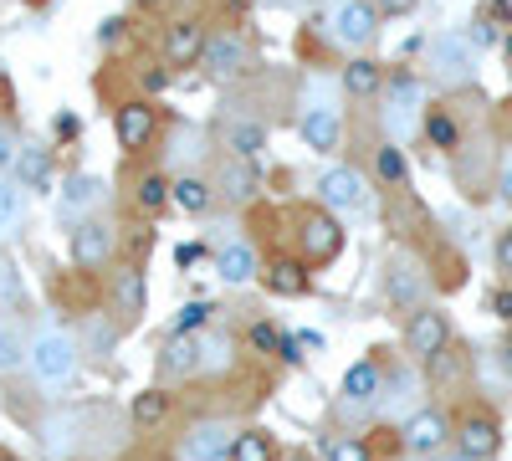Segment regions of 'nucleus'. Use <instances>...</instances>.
<instances>
[{"mask_svg": "<svg viewBox=\"0 0 512 461\" xmlns=\"http://www.w3.org/2000/svg\"><path fill=\"white\" fill-rule=\"evenodd\" d=\"M236 446V426L226 421H200L190 436H185V461H226Z\"/></svg>", "mask_w": 512, "mask_h": 461, "instance_id": "11", "label": "nucleus"}, {"mask_svg": "<svg viewBox=\"0 0 512 461\" xmlns=\"http://www.w3.org/2000/svg\"><path fill=\"white\" fill-rule=\"evenodd\" d=\"M384 292H390V303H395L400 313H415V308H425V292H431V282H425V272H420L415 257H395V262H390V277H384Z\"/></svg>", "mask_w": 512, "mask_h": 461, "instance_id": "7", "label": "nucleus"}, {"mask_svg": "<svg viewBox=\"0 0 512 461\" xmlns=\"http://www.w3.org/2000/svg\"><path fill=\"white\" fill-rule=\"evenodd\" d=\"M374 11H384V16H410L415 0H374Z\"/></svg>", "mask_w": 512, "mask_h": 461, "instance_id": "43", "label": "nucleus"}, {"mask_svg": "<svg viewBox=\"0 0 512 461\" xmlns=\"http://www.w3.org/2000/svg\"><path fill=\"white\" fill-rule=\"evenodd\" d=\"M164 82H169L164 72H144V88H149V93H159V88H164Z\"/></svg>", "mask_w": 512, "mask_h": 461, "instance_id": "46", "label": "nucleus"}, {"mask_svg": "<svg viewBox=\"0 0 512 461\" xmlns=\"http://www.w3.org/2000/svg\"><path fill=\"white\" fill-rule=\"evenodd\" d=\"M328 461H369L364 441H328Z\"/></svg>", "mask_w": 512, "mask_h": 461, "instance_id": "35", "label": "nucleus"}, {"mask_svg": "<svg viewBox=\"0 0 512 461\" xmlns=\"http://www.w3.org/2000/svg\"><path fill=\"white\" fill-rule=\"evenodd\" d=\"M16 154H21L16 134H11V129H0V170H11V164H16Z\"/></svg>", "mask_w": 512, "mask_h": 461, "instance_id": "38", "label": "nucleus"}, {"mask_svg": "<svg viewBox=\"0 0 512 461\" xmlns=\"http://www.w3.org/2000/svg\"><path fill=\"white\" fill-rule=\"evenodd\" d=\"M144 6H154V0H144Z\"/></svg>", "mask_w": 512, "mask_h": 461, "instance_id": "48", "label": "nucleus"}, {"mask_svg": "<svg viewBox=\"0 0 512 461\" xmlns=\"http://www.w3.org/2000/svg\"><path fill=\"white\" fill-rule=\"evenodd\" d=\"M425 134H431V144H436V149H461V129H456V118H451V113H441V108H431V118H425Z\"/></svg>", "mask_w": 512, "mask_h": 461, "instance_id": "30", "label": "nucleus"}, {"mask_svg": "<svg viewBox=\"0 0 512 461\" xmlns=\"http://www.w3.org/2000/svg\"><path fill=\"white\" fill-rule=\"evenodd\" d=\"M379 31V11H374V0H338V11H333V36L344 41V47H369Z\"/></svg>", "mask_w": 512, "mask_h": 461, "instance_id": "6", "label": "nucleus"}, {"mask_svg": "<svg viewBox=\"0 0 512 461\" xmlns=\"http://www.w3.org/2000/svg\"><path fill=\"white\" fill-rule=\"evenodd\" d=\"M0 298H21V277L6 257H0Z\"/></svg>", "mask_w": 512, "mask_h": 461, "instance_id": "37", "label": "nucleus"}, {"mask_svg": "<svg viewBox=\"0 0 512 461\" xmlns=\"http://www.w3.org/2000/svg\"><path fill=\"white\" fill-rule=\"evenodd\" d=\"M507 62H512V31H507Z\"/></svg>", "mask_w": 512, "mask_h": 461, "instance_id": "47", "label": "nucleus"}, {"mask_svg": "<svg viewBox=\"0 0 512 461\" xmlns=\"http://www.w3.org/2000/svg\"><path fill=\"white\" fill-rule=\"evenodd\" d=\"M16 164H21V180H26V185H36V190L52 180V159L41 154V149H21V154H16Z\"/></svg>", "mask_w": 512, "mask_h": 461, "instance_id": "31", "label": "nucleus"}, {"mask_svg": "<svg viewBox=\"0 0 512 461\" xmlns=\"http://www.w3.org/2000/svg\"><path fill=\"white\" fill-rule=\"evenodd\" d=\"M492 257H497V267H502V272H512V231H502V236H497Z\"/></svg>", "mask_w": 512, "mask_h": 461, "instance_id": "41", "label": "nucleus"}, {"mask_svg": "<svg viewBox=\"0 0 512 461\" xmlns=\"http://www.w3.org/2000/svg\"><path fill=\"white\" fill-rule=\"evenodd\" d=\"M420 118V82L410 72H395V93H390V108H384V129L395 139H405Z\"/></svg>", "mask_w": 512, "mask_h": 461, "instance_id": "10", "label": "nucleus"}, {"mask_svg": "<svg viewBox=\"0 0 512 461\" xmlns=\"http://www.w3.org/2000/svg\"><path fill=\"white\" fill-rule=\"evenodd\" d=\"M113 303L134 318V313H144V277L134 272V267H123L118 277H113Z\"/></svg>", "mask_w": 512, "mask_h": 461, "instance_id": "25", "label": "nucleus"}, {"mask_svg": "<svg viewBox=\"0 0 512 461\" xmlns=\"http://www.w3.org/2000/svg\"><path fill=\"white\" fill-rule=\"evenodd\" d=\"M205 318H210V303H190V308H180L175 328H180V333H200V328H205Z\"/></svg>", "mask_w": 512, "mask_h": 461, "instance_id": "34", "label": "nucleus"}, {"mask_svg": "<svg viewBox=\"0 0 512 461\" xmlns=\"http://www.w3.org/2000/svg\"><path fill=\"white\" fill-rule=\"evenodd\" d=\"M31 369L41 374V380H72V369H77V344H72V333L62 328H41L36 339H31Z\"/></svg>", "mask_w": 512, "mask_h": 461, "instance_id": "1", "label": "nucleus"}, {"mask_svg": "<svg viewBox=\"0 0 512 461\" xmlns=\"http://www.w3.org/2000/svg\"><path fill=\"white\" fill-rule=\"evenodd\" d=\"M405 451L410 456H436L446 441H451V421L441 410H410V421H405Z\"/></svg>", "mask_w": 512, "mask_h": 461, "instance_id": "9", "label": "nucleus"}, {"mask_svg": "<svg viewBox=\"0 0 512 461\" xmlns=\"http://www.w3.org/2000/svg\"><path fill=\"white\" fill-rule=\"evenodd\" d=\"M297 134H303V144L318 149V154L338 149V108H333L328 93H318V88L308 93V108H303V118H297Z\"/></svg>", "mask_w": 512, "mask_h": 461, "instance_id": "4", "label": "nucleus"}, {"mask_svg": "<svg viewBox=\"0 0 512 461\" xmlns=\"http://www.w3.org/2000/svg\"><path fill=\"white\" fill-rule=\"evenodd\" d=\"M169 200H175L180 211H190V216H205V211H210V200H216V190H210L200 175H185V180L169 185Z\"/></svg>", "mask_w": 512, "mask_h": 461, "instance_id": "20", "label": "nucleus"}, {"mask_svg": "<svg viewBox=\"0 0 512 461\" xmlns=\"http://www.w3.org/2000/svg\"><path fill=\"white\" fill-rule=\"evenodd\" d=\"M164 415H169V395H164V390L134 395V421H139V426H164Z\"/></svg>", "mask_w": 512, "mask_h": 461, "instance_id": "29", "label": "nucleus"}, {"mask_svg": "<svg viewBox=\"0 0 512 461\" xmlns=\"http://www.w3.org/2000/svg\"><path fill=\"white\" fill-rule=\"evenodd\" d=\"M226 144H231L241 159H251L256 149L267 144V129H262L256 118H226Z\"/></svg>", "mask_w": 512, "mask_h": 461, "instance_id": "22", "label": "nucleus"}, {"mask_svg": "<svg viewBox=\"0 0 512 461\" xmlns=\"http://www.w3.org/2000/svg\"><path fill=\"white\" fill-rule=\"evenodd\" d=\"M0 461H11V456H0Z\"/></svg>", "mask_w": 512, "mask_h": 461, "instance_id": "49", "label": "nucleus"}, {"mask_svg": "<svg viewBox=\"0 0 512 461\" xmlns=\"http://www.w3.org/2000/svg\"><path fill=\"white\" fill-rule=\"evenodd\" d=\"M374 175H379L384 185H405V175H410V164H405L400 144H379V149H374Z\"/></svg>", "mask_w": 512, "mask_h": 461, "instance_id": "27", "label": "nucleus"}, {"mask_svg": "<svg viewBox=\"0 0 512 461\" xmlns=\"http://www.w3.org/2000/svg\"><path fill=\"white\" fill-rule=\"evenodd\" d=\"M344 88H349L354 98H369V93L379 88V67H374L369 57H354V62L344 67Z\"/></svg>", "mask_w": 512, "mask_h": 461, "instance_id": "28", "label": "nucleus"}, {"mask_svg": "<svg viewBox=\"0 0 512 461\" xmlns=\"http://www.w3.org/2000/svg\"><path fill=\"white\" fill-rule=\"evenodd\" d=\"M98 200H103V180L98 175H77L62 190V216H77V211H88V205H98Z\"/></svg>", "mask_w": 512, "mask_h": 461, "instance_id": "23", "label": "nucleus"}, {"mask_svg": "<svg viewBox=\"0 0 512 461\" xmlns=\"http://www.w3.org/2000/svg\"><path fill=\"white\" fill-rule=\"evenodd\" d=\"M297 236H303V251L313 262H328V257L344 251V226H338L333 216H318V211L303 216V231H297Z\"/></svg>", "mask_w": 512, "mask_h": 461, "instance_id": "13", "label": "nucleus"}, {"mask_svg": "<svg viewBox=\"0 0 512 461\" xmlns=\"http://www.w3.org/2000/svg\"><path fill=\"white\" fill-rule=\"evenodd\" d=\"M318 200L328 205V211H369V185L359 180V170H328L318 180Z\"/></svg>", "mask_w": 512, "mask_h": 461, "instance_id": "8", "label": "nucleus"}, {"mask_svg": "<svg viewBox=\"0 0 512 461\" xmlns=\"http://www.w3.org/2000/svg\"><path fill=\"white\" fill-rule=\"evenodd\" d=\"M164 200H169V185H164L159 175H144V180H139V205H144V211H159Z\"/></svg>", "mask_w": 512, "mask_h": 461, "instance_id": "33", "label": "nucleus"}, {"mask_svg": "<svg viewBox=\"0 0 512 461\" xmlns=\"http://www.w3.org/2000/svg\"><path fill=\"white\" fill-rule=\"evenodd\" d=\"M446 339H451V323H446V313H441V308H415V313H410L405 344H410V354H415V359L431 364V359L446 349Z\"/></svg>", "mask_w": 512, "mask_h": 461, "instance_id": "5", "label": "nucleus"}, {"mask_svg": "<svg viewBox=\"0 0 512 461\" xmlns=\"http://www.w3.org/2000/svg\"><path fill=\"white\" fill-rule=\"evenodd\" d=\"M241 62H246V52H241V41H236V36H216V41H205V72L231 77Z\"/></svg>", "mask_w": 512, "mask_h": 461, "instance_id": "21", "label": "nucleus"}, {"mask_svg": "<svg viewBox=\"0 0 512 461\" xmlns=\"http://www.w3.org/2000/svg\"><path fill=\"white\" fill-rule=\"evenodd\" d=\"M492 41H497V31H492V26L477 16V26H472V47H492Z\"/></svg>", "mask_w": 512, "mask_h": 461, "instance_id": "44", "label": "nucleus"}, {"mask_svg": "<svg viewBox=\"0 0 512 461\" xmlns=\"http://www.w3.org/2000/svg\"><path fill=\"white\" fill-rule=\"evenodd\" d=\"M221 195H231V200H246V195H251V175L231 164V170H226V190H221Z\"/></svg>", "mask_w": 512, "mask_h": 461, "instance_id": "36", "label": "nucleus"}, {"mask_svg": "<svg viewBox=\"0 0 512 461\" xmlns=\"http://www.w3.org/2000/svg\"><path fill=\"white\" fill-rule=\"evenodd\" d=\"M431 67H436V77H446V82H472V72H477V47H472V36L441 31V36L431 41Z\"/></svg>", "mask_w": 512, "mask_h": 461, "instance_id": "3", "label": "nucleus"}, {"mask_svg": "<svg viewBox=\"0 0 512 461\" xmlns=\"http://www.w3.org/2000/svg\"><path fill=\"white\" fill-rule=\"evenodd\" d=\"M164 57L169 62H195V57H205V31L195 26V21H175L169 26V36H164Z\"/></svg>", "mask_w": 512, "mask_h": 461, "instance_id": "16", "label": "nucleus"}, {"mask_svg": "<svg viewBox=\"0 0 512 461\" xmlns=\"http://www.w3.org/2000/svg\"><path fill=\"white\" fill-rule=\"evenodd\" d=\"M231 461H277V446H272L267 431H236Z\"/></svg>", "mask_w": 512, "mask_h": 461, "instance_id": "26", "label": "nucleus"}, {"mask_svg": "<svg viewBox=\"0 0 512 461\" xmlns=\"http://www.w3.org/2000/svg\"><path fill=\"white\" fill-rule=\"evenodd\" d=\"M26 359H31V339L21 333V323L0 318V374H16Z\"/></svg>", "mask_w": 512, "mask_h": 461, "instance_id": "18", "label": "nucleus"}, {"mask_svg": "<svg viewBox=\"0 0 512 461\" xmlns=\"http://www.w3.org/2000/svg\"><path fill=\"white\" fill-rule=\"evenodd\" d=\"M379 390H384V374H379L374 359H359V364L344 374V395H349V405H374Z\"/></svg>", "mask_w": 512, "mask_h": 461, "instance_id": "17", "label": "nucleus"}, {"mask_svg": "<svg viewBox=\"0 0 512 461\" xmlns=\"http://www.w3.org/2000/svg\"><path fill=\"white\" fill-rule=\"evenodd\" d=\"M113 257V226L108 221H82L72 231V262L77 267H103Z\"/></svg>", "mask_w": 512, "mask_h": 461, "instance_id": "12", "label": "nucleus"}, {"mask_svg": "<svg viewBox=\"0 0 512 461\" xmlns=\"http://www.w3.org/2000/svg\"><path fill=\"white\" fill-rule=\"evenodd\" d=\"M492 308H497V318H512V292H507V287L492 292Z\"/></svg>", "mask_w": 512, "mask_h": 461, "instance_id": "45", "label": "nucleus"}, {"mask_svg": "<svg viewBox=\"0 0 512 461\" xmlns=\"http://www.w3.org/2000/svg\"><path fill=\"white\" fill-rule=\"evenodd\" d=\"M16 221H21V185H11L0 175V236H11Z\"/></svg>", "mask_w": 512, "mask_h": 461, "instance_id": "32", "label": "nucleus"}, {"mask_svg": "<svg viewBox=\"0 0 512 461\" xmlns=\"http://www.w3.org/2000/svg\"><path fill=\"white\" fill-rule=\"evenodd\" d=\"M205 369H226V339H205Z\"/></svg>", "mask_w": 512, "mask_h": 461, "instance_id": "39", "label": "nucleus"}, {"mask_svg": "<svg viewBox=\"0 0 512 461\" xmlns=\"http://www.w3.org/2000/svg\"><path fill=\"white\" fill-rule=\"evenodd\" d=\"M497 195H502V200L512 205V154L502 159V170H497Z\"/></svg>", "mask_w": 512, "mask_h": 461, "instance_id": "42", "label": "nucleus"}, {"mask_svg": "<svg viewBox=\"0 0 512 461\" xmlns=\"http://www.w3.org/2000/svg\"><path fill=\"white\" fill-rule=\"evenodd\" d=\"M154 139V108L149 103H123L118 108V144L123 149H144Z\"/></svg>", "mask_w": 512, "mask_h": 461, "instance_id": "15", "label": "nucleus"}, {"mask_svg": "<svg viewBox=\"0 0 512 461\" xmlns=\"http://www.w3.org/2000/svg\"><path fill=\"white\" fill-rule=\"evenodd\" d=\"M251 344H256V349H277L282 339H277V328H272V323H256V328H251Z\"/></svg>", "mask_w": 512, "mask_h": 461, "instance_id": "40", "label": "nucleus"}, {"mask_svg": "<svg viewBox=\"0 0 512 461\" xmlns=\"http://www.w3.org/2000/svg\"><path fill=\"white\" fill-rule=\"evenodd\" d=\"M451 436H456V451L466 461H492L497 446H502V426H497V415H487V410H466Z\"/></svg>", "mask_w": 512, "mask_h": 461, "instance_id": "2", "label": "nucleus"}, {"mask_svg": "<svg viewBox=\"0 0 512 461\" xmlns=\"http://www.w3.org/2000/svg\"><path fill=\"white\" fill-rule=\"evenodd\" d=\"M267 287L277 292V298H303V292H308L303 262H272V267H267Z\"/></svg>", "mask_w": 512, "mask_h": 461, "instance_id": "24", "label": "nucleus"}, {"mask_svg": "<svg viewBox=\"0 0 512 461\" xmlns=\"http://www.w3.org/2000/svg\"><path fill=\"white\" fill-rule=\"evenodd\" d=\"M216 272H221L226 282H251V277H256V251H251L246 241H231V246H221Z\"/></svg>", "mask_w": 512, "mask_h": 461, "instance_id": "19", "label": "nucleus"}, {"mask_svg": "<svg viewBox=\"0 0 512 461\" xmlns=\"http://www.w3.org/2000/svg\"><path fill=\"white\" fill-rule=\"evenodd\" d=\"M200 369H205V339L200 333H180L159 359V374H169V380H185V374H200Z\"/></svg>", "mask_w": 512, "mask_h": 461, "instance_id": "14", "label": "nucleus"}]
</instances>
